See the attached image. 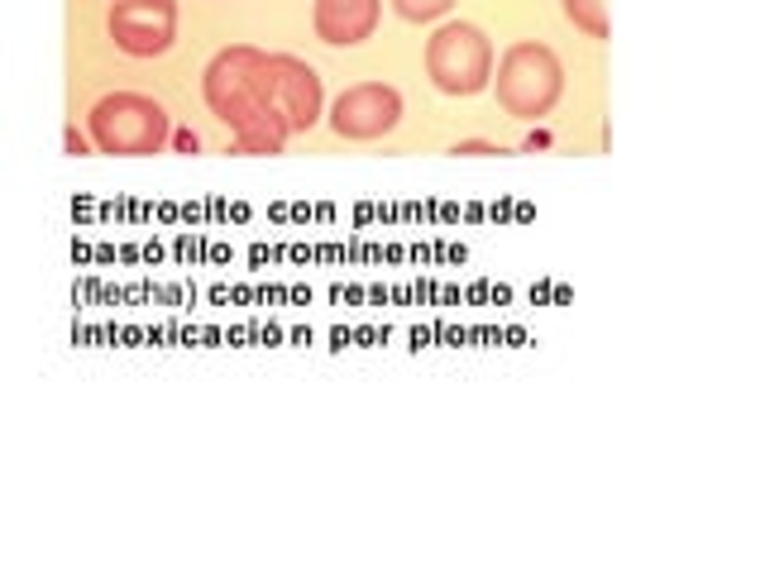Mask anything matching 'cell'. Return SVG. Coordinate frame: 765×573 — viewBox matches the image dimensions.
Segmentation results:
<instances>
[{
	"label": "cell",
	"instance_id": "1",
	"mask_svg": "<svg viewBox=\"0 0 765 573\" xmlns=\"http://www.w3.org/2000/svg\"><path fill=\"white\" fill-rule=\"evenodd\" d=\"M202 96L215 120H225L230 129L254 125L259 115L273 110V81H269V53L254 43H230L221 48L206 72H202Z\"/></svg>",
	"mask_w": 765,
	"mask_h": 573
},
{
	"label": "cell",
	"instance_id": "2",
	"mask_svg": "<svg viewBox=\"0 0 765 573\" xmlns=\"http://www.w3.org/2000/svg\"><path fill=\"white\" fill-rule=\"evenodd\" d=\"M87 129H91L96 154H110V158H148V154H163L173 139L168 110L154 96H139V91L101 96L87 115Z\"/></svg>",
	"mask_w": 765,
	"mask_h": 573
},
{
	"label": "cell",
	"instance_id": "3",
	"mask_svg": "<svg viewBox=\"0 0 765 573\" xmlns=\"http://www.w3.org/2000/svg\"><path fill=\"white\" fill-rule=\"evenodd\" d=\"M488 87L512 120H541V115L555 110L564 91V62L555 58V48L522 39L497 58V72L488 77Z\"/></svg>",
	"mask_w": 765,
	"mask_h": 573
},
{
	"label": "cell",
	"instance_id": "4",
	"mask_svg": "<svg viewBox=\"0 0 765 573\" xmlns=\"http://www.w3.org/2000/svg\"><path fill=\"white\" fill-rule=\"evenodd\" d=\"M426 77L445 96H478L493 77V43L478 24L445 20L426 39Z\"/></svg>",
	"mask_w": 765,
	"mask_h": 573
},
{
	"label": "cell",
	"instance_id": "5",
	"mask_svg": "<svg viewBox=\"0 0 765 573\" xmlns=\"http://www.w3.org/2000/svg\"><path fill=\"white\" fill-rule=\"evenodd\" d=\"M106 33L129 58H163L177 39V0H110Z\"/></svg>",
	"mask_w": 765,
	"mask_h": 573
},
{
	"label": "cell",
	"instance_id": "6",
	"mask_svg": "<svg viewBox=\"0 0 765 573\" xmlns=\"http://www.w3.org/2000/svg\"><path fill=\"white\" fill-rule=\"evenodd\" d=\"M397 120H402V96L397 87L388 81H354V87H345L335 96V106H330V129L340 134V139H382V134H392Z\"/></svg>",
	"mask_w": 765,
	"mask_h": 573
},
{
	"label": "cell",
	"instance_id": "7",
	"mask_svg": "<svg viewBox=\"0 0 765 573\" xmlns=\"http://www.w3.org/2000/svg\"><path fill=\"white\" fill-rule=\"evenodd\" d=\"M269 81H273V110L282 115L288 134H307L326 115L321 77L316 67L292 53H269Z\"/></svg>",
	"mask_w": 765,
	"mask_h": 573
},
{
	"label": "cell",
	"instance_id": "8",
	"mask_svg": "<svg viewBox=\"0 0 765 573\" xmlns=\"http://www.w3.org/2000/svg\"><path fill=\"white\" fill-rule=\"evenodd\" d=\"M382 14V0H316L311 5V24L316 39L330 48H354L364 39H373Z\"/></svg>",
	"mask_w": 765,
	"mask_h": 573
},
{
	"label": "cell",
	"instance_id": "9",
	"mask_svg": "<svg viewBox=\"0 0 765 573\" xmlns=\"http://www.w3.org/2000/svg\"><path fill=\"white\" fill-rule=\"evenodd\" d=\"M282 144H288V125H282L278 110H269L235 134V148H230V154H282Z\"/></svg>",
	"mask_w": 765,
	"mask_h": 573
},
{
	"label": "cell",
	"instance_id": "10",
	"mask_svg": "<svg viewBox=\"0 0 765 573\" xmlns=\"http://www.w3.org/2000/svg\"><path fill=\"white\" fill-rule=\"evenodd\" d=\"M564 20L589 39H608V0H560Z\"/></svg>",
	"mask_w": 765,
	"mask_h": 573
},
{
	"label": "cell",
	"instance_id": "11",
	"mask_svg": "<svg viewBox=\"0 0 765 573\" xmlns=\"http://www.w3.org/2000/svg\"><path fill=\"white\" fill-rule=\"evenodd\" d=\"M459 5V0H392V10L402 14L407 24H436V20H445Z\"/></svg>",
	"mask_w": 765,
	"mask_h": 573
},
{
	"label": "cell",
	"instance_id": "12",
	"mask_svg": "<svg viewBox=\"0 0 765 573\" xmlns=\"http://www.w3.org/2000/svg\"><path fill=\"white\" fill-rule=\"evenodd\" d=\"M450 154H459V158H488V154H503V148H497L493 139H459Z\"/></svg>",
	"mask_w": 765,
	"mask_h": 573
},
{
	"label": "cell",
	"instance_id": "13",
	"mask_svg": "<svg viewBox=\"0 0 765 573\" xmlns=\"http://www.w3.org/2000/svg\"><path fill=\"white\" fill-rule=\"evenodd\" d=\"M168 144L177 148V154H196V148H202V139H196L192 129H173V139H168Z\"/></svg>",
	"mask_w": 765,
	"mask_h": 573
},
{
	"label": "cell",
	"instance_id": "14",
	"mask_svg": "<svg viewBox=\"0 0 765 573\" xmlns=\"http://www.w3.org/2000/svg\"><path fill=\"white\" fill-rule=\"evenodd\" d=\"M62 144H68V154H72V158H81V154H91V144H87V139H81V134H77V129H68V134H62Z\"/></svg>",
	"mask_w": 765,
	"mask_h": 573
}]
</instances>
